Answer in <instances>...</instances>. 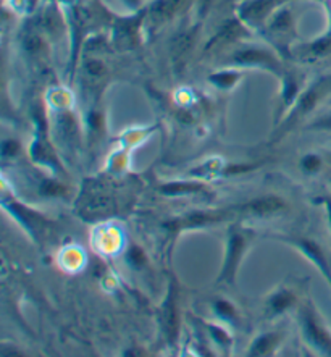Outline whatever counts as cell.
<instances>
[{
    "instance_id": "15",
    "label": "cell",
    "mask_w": 331,
    "mask_h": 357,
    "mask_svg": "<svg viewBox=\"0 0 331 357\" xmlns=\"http://www.w3.org/2000/svg\"><path fill=\"white\" fill-rule=\"evenodd\" d=\"M277 335H263L261 338L256 340V343L252 344L251 348V353L249 356H267L272 353L275 349V346H277Z\"/></svg>"
},
{
    "instance_id": "20",
    "label": "cell",
    "mask_w": 331,
    "mask_h": 357,
    "mask_svg": "<svg viewBox=\"0 0 331 357\" xmlns=\"http://www.w3.org/2000/svg\"><path fill=\"white\" fill-rule=\"evenodd\" d=\"M215 310L218 312V315H222V317H225V319L234 317L233 305L225 303V301H218V303H215Z\"/></svg>"
},
{
    "instance_id": "25",
    "label": "cell",
    "mask_w": 331,
    "mask_h": 357,
    "mask_svg": "<svg viewBox=\"0 0 331 357\" xmlns=\"http://www.w3.org/2000/svg\"><path fill=\"white\" fill-rule=\"evenodd\" d=\"M328 105H330V107H331V99H330V100H328Z\"/></svg>"
},
{
    "instance_id": "9",
    "label": "cell",
    "mask_w": 331,
    "mask_h": 357,
    "mask_svg": "<svg viewBox=\"0 0 331 357\" xmlns=\"http://www.w3.org/2000/svg\"><path fill=\"white\" fill-rule=\"evenodd\" d=\"M298 54L304 59H322L327 57V55L331 54V28L325 33L322 38L315 39L314 43L310 44H304L298 47Z\"/></svg>"
},
{
    "instance_id": "17",
    "label": "cell",
    "mask_w": 331,
    "mask_h": 357,
    "mask_svg": "<svg viewBox=\"0 0 331 357\" xmlns=\"http://www.w3.org/2000/svg\"><path fill=\"white\" fill-rule=\"evenodd\" d=\"M201 185H191V183H171L162 188V192L168 196H178V195H190V192L201 191Z\"/></svg>"
},
{
    "instance_id": "18",
    "label": "cell",
    "mask_w": 331,
    "mask_h": 357,
    "mask_svg": "<svg viewBox=\"0 0 331 357\" xmlns=\"http://www.w3.org/2000/svg\"><path fill=\"white\" fill-rule=\"evenodd\" d=\"M310 130H318V131H331V109L327 114L320 115L318 119H315L312 123L309 125Z\"/></svg>"
},
{
    "instance_id": "12",
    "label": "cell",
    "mask_w": 331,
    "mask_h": 357,
    "mask_svg": "<svg viewBox=\"0 0 331 357\" xmlns=\"http://www.w3.org/2000/svg\"><path fill=\"white\" fill-rule=\"evenodd\" d=\"M241 71L236 70V68H226V70H222V71H217V73H212L208 76V81H210V84L215 86L217 89H223V91H228L234 88L239 83V79H241Z\"/></svg>"
},
{
    "instance_id": "14",
    "label": "cell",
    "mask_w": 331,
    "mask_h": 357,
    "mask_svg": "<svg viewBox=\"0 0 331 357\" xmlns=\"http://www.w3.org/2000/svg\"><path fill=\"white\" fill-rule=\"evenodd\" d=\"M294 301V296L289 293V291H279L273 296L272 299H270V304H268V310L272 315H278L286 310L289 305L293 304Z\"/></svg>"
},
{
    "instance_id": "1",
    "label": "cell",
    "mask_w": 331,
    "mask_h": 357,
    "mask_svg": "<svg viewBox=\"0 0 331 357\" xmlns=\"http://www.w3.org/2000/svg\"><path fill=\"white\" fill-rule=\"evenodd\" d=\"M331 99V73L322 75L318 78H315L302 93L299 94V98L294 102L289 112L288 120L284 121L283 130L293 128L294 125L300 121L305 116L312 114L317 107L325 100Z\"/></svg>"
},
{
    "instance_id": "5",
    "label": "cell",
    "mask_w": 331,
    "mask_h": 357,
    "mask_svg": "<svg viewBox=\"0 0 331 357\" xmlns=\"http://www.w3.org/2000/svg\"><path fill=\"white\" fill-rule=\"evenodd\" d=\"M197 33L199 26H191L185 29V31H181L175 39H173L171 59L176 70H183V66L186 65L187 59L191 57L192 47H194L197 39Z\"/></svg>"
},
{
    "instance_id": "6",
    "label": "cell",
    "mask_w": 331,
    "mask_h": 357,
    "mask_svg": "<svg viewBox=\"0 0 331 357\" xmlns=\"http://www.w3.org/2000/svg\"><path fill=\"white\" fill-rule=\"evenodd\" d=\"M146 8L144 12H134V15H131L130 18H121L116 22L115 26V36H116V43H118L121 47L130 49L137 43V34H139V28L142 20L146 18Z\"/></svg>"
},
{
    "instance_id": "22",
    "label": "cell",
    "mask_w": 331,
    "mask_h": 357,
    "mask_svg": "<svg viewBox=\"0 0 331 357\" xmlns=\"http://www.w3.org/2000/svg\"><path fill=\"white\" fill-rule=\"evenodd\" d=\"M130 260H131V264H134V265H142V262H144V256H142V252L139 251V249L134 248L130 252Z\"/></svg>"
},
{
    "instance_id": "13",
    "label": "cell",
    "mask_w": 331,
    "mask_h": 357,
    "mask_svg": "<svg viewBox=\"0 0 331 357\" xmlns=\"http://www.w3.org/2000/svg\"><path fill=\"white\" fill-rule=\"evenodd\" d=\"M222 218V215H213V213H192V215H187L186 218H183L180 220L181 223H176V225H168L170 228H180V227H187V228H192V227H206V225H210V223H215Z\"/></svg>"
},
{
    "instance_id": "7",
    "label": "cell",
    "mask_w": 331,
    "mask_h": 357,
    "mask_svg": "<svg viewBox=\"0 0 331 357\" xmlns=\"http://www.w3.org/2000/svg\"><path fill=\"white\" fill-rule=\"evenodd\" d=\"M244 248H246V239H244L241 233L233 231L231 236H230V243H228L226 262H225V267H223V273H222L220 282L233 283L234 273H236L239 260H241V257H243Z\"/></svg>"
},
{
    "instance_id": "2",
    "label": "cell",
    "mask_w": 331,
    "mask_h": 357,
    "mask_svg": "<svg viewBox=\"0 0 331 357\" xmlns=\"http://www.w3.org/2000/svg\"><path fill=\"white\" fill-rule=\"evenodd\" d=\"M228 66L234 68H261L267 70L273 75H283L284 66L282 59L272 49L262 47V45H244L234 50L225 60Z\"/></svg>"
},
{
    "instance_id": "24",
    "label": "cell",
    "mask_w": 331,
    "mask_h": 357,
    "mask_svg": "<svg viewBox=\"0 0 331 357\" xmlns=\"http://www.w3.org/2000/svg\"><path fill=\"white\" fill-rule=\"evenodd\" d=\"M327 204V212H328V222H330V228H331V201L325 202Z\"/></svg>"
},
{
    "instance_id": "3",
    "label": "cell",
    "mask_w": 331,
    "mask_h": 357,
    "mask_svg": "<svg viewBox=\"0 0 331 357\" xmlns=\"http://www.w3.org/2000/svg\"><path fill=\"white\" fill-rule=\"evenodd\" d=\"M267 33L270 39L273 40L275 49L279 50L283 55L289 57L291 55V49L289 45L293 43L294 36V23H293V15L289 12V8H278L267 22Z\"/></svg>"
},
{
    "instance_id": "10",
    "label": "cell",
    "mask_w": 331,
    "mask_h": 357,
    "mask_svg": "<svg viewBox=\"0 0 331 357\" xmlns=\"http://www.w3.org/2000/svg\"><path fill=\"white\" fill-rule=\"evenodd\" d=\"M296 244L300 249H302L305 256H307L320 270H322V273L331 283V267H330L328 260H327V257H325V254L322 249H320L318 244L310 241V239H298Z\"/></svg>"
},
{
    "instance_id": "21",
    "label": "cell",
    "mask_w": 331,
    "mask_h": 357,
    "mask_svg": "<svg viewBox=\"0 0 331 357\" xmlns=\"http://www.w3.org/2000/svg\"><path fill=\"white\" fill-rule=\"evenodd\" d=\"M210 331H212V335L215 336V340H217L220 344H228V343H230V338H228V336H226L225 333H223L222 330L215 328V326H210Z\"/></svg>"
},
{
    "instance_id": "19",
    "label": "cell",
    "mask_w": 331,
    "mask_h": 357,
    "mask_svg": "<svg viewBox=\"0 0 331 357\" xmlns=\"http://www.w3.org/2000/svg\"><path fill=\"white\" fill-rule=\"evenodd\" d=\"M322 167V160L318 155H305L302 160V168L307 173H317Z\"/></svg>"
},
{
    "instance_id": "23",
    "label": "cell",
    "mask_w": 331,
    "mask_h": 357,
    "mask_svg": "<svg viewBox=\"0 0 331 357\" xmlns=\"http://www.w3.org/2000/svg\"><path fill=\"white\" fill-rule=\"evenodd\" d=\"M126 5V8H130L131 12H137L141 8L142 0H121Z\"/></svg>"
},
{
    "instance_id": "11",
    "label": "cell",
    "mask_w": 331,
    "mask_h": 357,
    "mask_svg": "<svg viewBox=\"0 0 331 357\" xmlns=\"http://www.w3.org/2000/svg\"><path fill=\"white\" fill-rule=\"evenodd\" d=\"M284 208V202L277 196H267L261 199H254L246 206V211L256 215H270V213H277Z\"/></svg>"
},
{
    "instance_id": "4",
    "label": "cell",
    "mask_w": 331,
    "mask_h": 357,
    "mask_svg": "<svg viewBox=\"0 0 331 357\" xmlns=\"http://www.w3.org/2000/svg\"><path fill=\"white\" fill-rule=\"evenodd\" d=\"M300 319H302L305 340H307L320 354L331 357V333L322 322L317 310H315L312 305H307V307L304 309L302 317Z\"/></svg>"
},
{
    "instance_id": "16",
    "label": "cell",
    "mask_w": 331,
    "mask_h": 357,
    "mask_svg": "<svg viewBox=\"0 0 331 357\" xmlns=\"http://www.w3.org/2000/svg\"><path fill=\"white\" fill-rule=\"evenodd\" d=\"M165 326L168 330V335H170L171 338H175L176 328H178V315H176L175 301H173L171 294L168 296V301H167V305H165Z\"/></svg>"
},
{
    "instance_id": "8",
    "label": "cell",
    "mask_w": 331,
    "mask_h": 357,
    "mask_svg": "<svg viewBox=\"0 0 331 357\" xmlns=\"http://www.w3.org/2000/svg\"><path fill=\"white\" fill-rule=\"evenodd\" d=\"M186 3L187 0H154L146 8V12L147 17L154 20L155 23H162L175 17Z\"/></svg>"
}]
</instances>
